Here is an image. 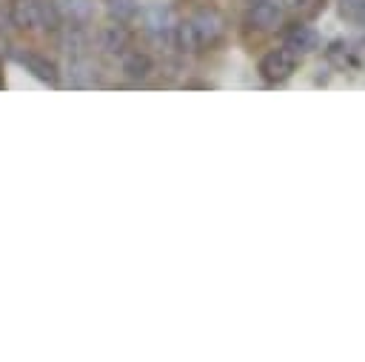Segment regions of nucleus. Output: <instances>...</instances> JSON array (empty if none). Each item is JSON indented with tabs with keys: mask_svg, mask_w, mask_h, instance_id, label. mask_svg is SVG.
I'll return each mask as SVG.
<instances>
[{
	"mask_svg": "<svg viewBox=\"0 0 365 362\" xmlns=\"http://www.w3.org/2000/svg\"><path fill=\"white\" fill-rule=\"evenodd\" d=\"M9 20L20 31H37V29H54L60 23V11L51 3L43 0H11Z\"/></svg>",
	"mask_w": 365,
	"mask_h": 362,
	"instance_id": "nucleus-1",
	"label": "nucleus"
},
{
	"mask_svg": "<svg viewBox=\"0 0 365 362\" xmlns=\"http://www.w3.org/2000/svg\"><path fill=\"white\" fill-rule=\"evenodd\" d=\"M297 63H299V54L285 46V48L268 51V54L259 60L257 71H259V77H262L265 83H285V80L297 71Z\"/></svg>",
	"mask_w": 365,
	"mask_h": 362,
	"instance_id": "nucleus-2",
	"label": "nucleus"
},
{
	"mask_svg": "<svg viewBox=\"0 0 365 362\" xmlns=\"http://www.w3.org/2000/svg\"><path fill=\"white\" fill-rule=\"evenodd\" d=\"M245 20L248 26H257L262 31L277 29L282 23V0H251Z\"/></svg>",
	"mask_w": 365,
	"mask_h": 362,
	"instance_id": "nucleus-3",
	"label": "nucleus"
},
{
	"mask_svg": "<svg viewBox=\"0 0 365 362\" xmlns=\"http://www.w3.org/2000/svg\"><path fill=\"white\" fill-rule=\"evenodd\" d=\"M282 43L297 54H311L319 48V34L308 23H288L282 29Z\"/></svg>",
	"mask_w": 365,
	"mask_h": 362,
	"instance_id": "nucleus-4",
	"label": "nucleus"
},
{
	"mask_svg": "<svg viewBox=\"0 0 365 362\" xmlns=\"http://www.w3.org/2000/svg\"><path fill=\"white\" fill-rule=\"evenodd\" d=\"M191 26H194V31H197V37H200L202 46H214L222 37V31H225V20L214 9H200L191 17Z\"/></svg>",
	"mask_w": 365,
	"mask_h": 362,
	"instance_id": "nucleus-5",
	"label": "nucleus"
},
{
	"mask_svg": "<svg viewBox=\"0 0 365 362\" xmlns=\"http://www.w3.org/2000/svg\"><path fill=\"white\" fill-rule=\"evenodd\" d=\"M17 60H20V66H23L29 74H34L40 83H48V86H57V83H60V71H57L54 60H48L46 54H37V51H20Z\"/></svg>",
	"mask_w": 365,
	"mask_h": 362,
	"instance_id": "nucleus-6",
	"label": "nucleus"
},
{
	"mask_svg": "<svg viewBox=\"0 0 365 362\" xmlns=\"http://www.w3.org/2000/svg\"><path fill=\"white\" fill-rule=\"evenodd\" d=\"M125 46H128V31H125L123 23L111 20L108 26L100 29V48H103V51L120 54V51H125Z\"/></svg>",
	"mask_w": 365,
	"mask_h": 362,
	"instance_id": "nucleus-7",
	"label": "nucleus"
},
{
	"mask_svg": "<svg viewBox=\"0 0 365 362\" xmlns=\"http://www.w3.org/2000/svg\"><path fill=\"white\" fill-rule=\"evenodd\" d=\"M154 71V60L145 51H125L123 54V74L128 80H145Z\"/></svg>",
	"mask_w": 365,
	"mask_h": 362,
	"instance_id": "nucleus-8",
	"label": "nucleus"
},
{
	"mask_svg": "<svg viewBox=\"0 0 365 362\" xmlns=\"http://www.w3.org/2000/svg\"><path fill=\"white\" fill-rule=\"evenodd\" d=\"M54 9L60 11V17H66V20L74 23V26L88 23V20H91V11H94L91 0H57Z\"/></svg>",
	"mask_w": 365,
	"mask_h": 362,
	"instance_id": "nucleus-9",
	"label": "nucleus"
},
{
	"mask_svg": "<svg viewBox=\"0 0 365 362\" xmlns=\"http://www.w3.org/2000/svg\"><path fill=\"white\" fill-rule=\"evenodd\" d=\"M68 74H71V86H77V88H88V86L97 83V68L91 66V60L86 54H74L71 57Z\"/></svg>",
	"mask_w": 365,
	"mask_h": 362,
	"instance_id": "nucleus-10",
	"label": "nucleus"
},
{
	"mask_svg": "<svg viewBox=\"0 0 365 362\" xmlns=\"http://www.w3.org/2000/svg\"><path fill=\"white\" fill-rule=\"evenodd\" d=\"M143 20H145V29L154 34V37H165L168 31H174L171 26V11L165 6H148L143 11Z\"/></svg>",
	"mask_w": 365,
	"mask_h": 362,
	"instance_id": "nucleus-11",
	"label": "nucleus"
},
{
	"mask_svg": "<svg viewBox=\"0 0 365 362\" xmlns=\"http://www.w3.org/2000/svg\"><path fill=\"white\" fill-rule=\"evenodd\" d=\"M103 3H106L108 17L117 20V23H128V20H134L140 14L137 0H103Z\"/></svg>",
	"mask_w": 365,
	"mask_h": 362,
	"instance_id": "nucleus-12",
	"label": "nucleus"
},
{
	"mask_svg": "<svg viewBox=\"0 0 365 362\" xmlns=\"http://www.w3.org/2000/svg\"><path fill=\"white\" fill-rule=\"evenodd\" d=\"M174 37H177V46H180L182 51H200V48H202V43H200V37H197L191 20L177 23V26H174Z\"/></svg>",
	"mask_w": 365,
	"mask_h": 362,
	"instance_id": "nucleus-13",
	"label": "nucleus"
},
{
	"mask_svg": "<svg viewBox=\"0 0 365 362\" xmlns=\"http://www.w3.org/2000/svg\"><path fill=\"white\" fill-rule=\"evenodd\" d=\"M328 60L334 63V66H339V68H345V66H354L356 60H354V48L345 43V40H334L331 46H328Z\"/></svg>",
	"mask_w": 365,
	"mask_h": 362,
	"instance_id": "nucleus-14",
	"label": "nucleus"
},
{
	"mask_svg": "<svg viewBox=\"0 0 365 362\" xmlns=\"http://www.w3.org/2000/svg\"><path fill=\"white\" fill-rule=\"evenodd\" d=\"M348 17H351L354 23H359V26L365 29V0H362V3H359V6H356V9L351 11V14H348Z\"/></svg>",
	"mask_w": 365,
	"mask_h": 362,
	"instance_id": "nucleus-15",
	"label": "nucleus"
},
{
	"mask_svg": "<svg viewBox=\"0 0 365 362\" xmlns=\"http://www.w3.org/2000/svg\"><path fill=\"white\" fill-rule=\"evenodd\" d=\"M359 3H362V0H342V14L348 17V14H351V11H354Z\"/></svg>",
	"mask_w": 365,
	"mask_h": 362,
	"instance_id": "nucleus-16",
	"label": "nucleus"
},
{
	"mask_svg": "<svg viewBox=\"0 0 365 362\" xmlns=\"http://www.w3.org/2000/svg\"><path fill=\"white\" fill-rule=\"evenodd\" d=\"M6 26H11V20H9V11L0 9V29H6Z\"/></svg>",
	"mask_w": 365,
	"mask_h": 362,
	"instance_id": "nucleus-17",
	"label": "nucleus"
}]
</instances>
